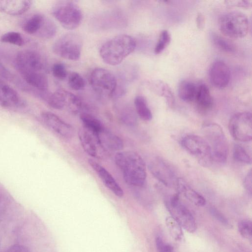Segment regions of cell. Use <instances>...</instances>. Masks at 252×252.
<instances>
[{
  "mask_svg": "<svg viewBox=\"0 0 252 252\" xmlns=\"http://www.w3.org/2000/svg\"><path fill=\"white\" fill-rule=\"evenodd\" d=\"M205 17L201 13H199L196 19V25L198 29H202L204 28L205 25Z\"/></svg>",
  "mask_w": 252,
  "mask_h": 252,
  "instance_id": "cell-45",
  "label": "cell"
},
{
  "mask_svg": "<svg viewBox=\"0 0 252 252\" xmlns=\"http://www.w3.org/2000/svg\"><path fill=\"white\" fill-rule=\"evenodd\" d=\"M97 134L101 144L106 150L118 151L123 148L124 144L122 139L104 128Z\"/></svg>",
  "mask_w": 252,
  "mask_h": 252,
  "instance_id": "cell-21",
  "label": "cell"
},
{
  "mask_svg": "<svg viewBox=\"0 0 252 252\" xmlns=\"http://www.w3.org/2000/svg\"><path fill=\"white\" fill-rule=\"evenodd\" d=\"M52 13L54 17L65 29L73 30L80 24L82 13L75 2L69 0H61L53 5Z\"/></svg>",
  "mask_w": 252,
  "mask_h": 252,
  "instance_id": "cell-5",
  "label": "cell"
},
{
  "mask_svg": "<svg viewBox=\"0 0 252 252\" xmlns=\"http://www.w3.org/2000/svg\"><path fill=\"white\" fill-rule=\"evenodd\" d=\"M115 161L128 184L136 187L143 185L147 176L146 168L138 154L133 151L120 152L115 155Z\"/></svg>",
  "mask_w": 252,
  "mask_h": 252,
  "instance_id": "cell-1",
  "label": "cell"
},
{
  "mask_svg": "<svg viewBox=\"0 0 252 252\" xmlns=\"http://www.w3.org/2000/svg\"><path fill=\"white\" fill-rule=\"evenodd\" d=\"M135 39L128 35L115 36L105 42L99 50L103 61L111 65L120 64L135 49Z\"/></svg>",
  "mask_w": 252,
  "mask_h": 252,
  "instance_id": "cell-2",
  "label": "cell"
},
{
  "mask_svg": "<svg viewBox=\"0 0 252 252\" xmlns=\"http://www.w3.org/2000/svg\"><path fill=\"white\" fill-rule=\"evenodd\" d=\"M24 105V100L13 88L4 82L0 84V107L8 109H16Z\"/></svg>",
  "mask_w": 252,
  "mask_h": 252,
  "instance_id": "cell-17",
  "label": "cell"
},
{
  "mask_svg": "<svg viewBox=\"0 0 252 252\" xmlns=\"http://www.w3.org/2000/svg\"><path fill=\"white\" fill-rule=\"evenodd\" d=\"M136 112L144 121H149L152 119V114L149 109L146 98L142 95H137L134 101Z\"/></svg>",
  "mask_w": 252,
  "mask_h": 252,
  "instance_id": "cell-26",
  "label": "cell"
},
{
  "mask_svg": "<svg viewBox=\"0 0 252 252\" xmlns=\"http://www.w3.org/2000/svg\"><path fill=\"white\" fill-rule=\"evenodd\" d=\"M152 175L162 184L167 187L176 185L177 178L170 166L159 158L153 159L149 165Z\"/></svg>",
  "mask_w": 252,
  "mask_h": 252,
  "instance_id": "cell-15",
  "label": "cell"
},
{
  "mask_svg": "<svg viewBox=\"0 0 252 252\" xmlns=\"http://www.w3.org/2000/svg\"><path fill=\"white\" fill-rule=\"evenodd\" d=\"M119 117L122 122L128 126H133L137 122L135 111L129 106H123L119 111Z\"/></svg>",
  "mask_w": 252,
  "mask_h": 252,
  "instance_id": "cell-29",
  "label": "cell"
},
{
  "mask_svg": "<svg viewBox=\"0 0 252 252\" xmlns=\"http://www.w3.org/2000/svg\"><path fill=\"white\" fill-rule=\"evenodd\" d=\"M89 164L97 173L103 184L116 196L121 197L124 191L112 175L101 165L93 159L88 160Z\"/></svg>",
  "mask_w": 252,
  "mask_h": 252,
  "instance_id": "cell-18",
  "label": "cell"
},
{
  "mask_svg": "<svg viewBox=\"0 0 252 252\" xmlns=\"http://www.w3.org/2000/svg\"><path fill=\"white\" fill-rule=\"evenodd\" d=\"M233 158L237 161L245 164H251L252 159L245 149L241 145H235L233 152Z\"/></svg>",
  "mask_w": 252,
  "mask_h": 252,
  "instance_id": "cell-33",
  "label": "cell"
},
{
  "mask_svg": "<svg viewBox=\"0 0 252 252\" xmlns=\"http://www.w3.org/2000/svg\"><path fill=\"white\" fill-rule=\"evenodd\" d=\"M53 76L59 79L63 80L67 76V70L63 63H56L52 67Z\"/></svg>",
  "mask_w": 252,
  "mask_h": 252,
  "instance_id": "cell-38",
  "label": "cell"
},
{
  "mask_svg": "<svg viewBox=\"0 0 252 252\" xmlns=\"http://www.w3.org/2000/svg\"><path fill=\"white\" fill-rule=\"evenodd\" d=\"M167 206L171 216L178 221L182 228L190 233L195 231L196 223L193 216L177 195L169 199Z\"/></svg>",
  "mask_w": 252,
  "mask_h": 252,
  "instance_id": "cell-12",
  "label": "cell"
},
{
  "mask_svg": "<svg viewBox=\"0 0 252 252\" xmlns=\"http://www.w3.org/2000/svg\"><path fill=\"white\" fill-rule=\"evenodd\" d=\"M226 4L231 6L249 7L252 5V1L250 0H227Z\"/></svg>",
  "mask_w": 252,
  "mask_h": 252,
  "instance_id": "cell-40",
  "label": "cell"
},
{
  "mask_svg": "<svg viewBox=\"0 0 252 252\" xmlns=\"http://www.w3.org/2000/svg\"><path fill=\"white\" fill-rule=\"evenodd\" d=\"M14 63L21 75L30 72L45 73L47 68L46 62L42 56L32 50H25L18 53Z\"/></svg>",
  "mask_w": 252,
  "mask_h": 252,
  "instance_id": "cell-8",
  "label": "cell"
},
{
  "mask_svg": "<svg viewBox=\"0 0 252 252\" xmlns=\"http://www.w3.org/2000/svg\"><path fill=\"white\" fill-rule=\"evenodd\" d=\"M45 100L49 106L54 109H66L73 114L78 113L83 108V103L79 97L62 89L49 94Z\"/></svg>",
  "mask_w": 252,
  "mask_h": 252,
  "instance_id": "cell-11",
  "label": "cell"
},
{
  "mask_svg": "<svg viewBox=\"0 0 252 252\" xmlns=\"http://www.w3.org/2000/svg\"><path fill=\"white\" fill-rule=\"evenodd\" d=\"M0 40L1 42L18 46L24 44V39L21 33L16 32H9L2 34Z\"/></svg>",
  "mask_w": 252,
  "mask_h": 252,
  "instance_id": "cell-32",
  "label": "cell"
},
{
  "mask_svg": "<svg viewBox=\"0 0 252 252\" xmlns=\"http://www.w3.org/2000/svg\"><path fill=\"white\" fill-rule=\"evenodd\" d=\"M211 214L215 218H216L219 221L225 225L228 226L229 225L226 219L220 212H218L216 210L212 209L211 211Z\"/></svg>",
  "mask_w": 252,
  "mask_h": 252,
  "instance_id": "cell-43",
  "label": "cell"
},
{
  "mask_svg": "<svg viewBox=\"0 0 252 252\" xmlns=\"http://www.w3.org/2000/svg\"><path fill=\"white\" fill-rule=\"evenodd\" d=\"M43 122L53 132L64 138H72L74 134L73 127L56 114L48 111L41 114Z\"/></svg>",
  "mask_w": 252,
  "mask_h": 252,
  "instance_id": "cell-14",
  "label": "cell"
},
{
  "mask_svg": "<svg viewBox=\"0 0 252 252\" xmlns=\"http://www.w3.org/2000/svg\"><path fill=\"white\" fill-rule=\"evenodd\" d=\"M0 77L5 80L13 81L14 76L12 73L0 62Z\"/></svg>",
  "mask_w": 252,
  "mask_h": 252,
  "instance_id": "cell-41",
  "label": "cell"
},
{
  "mask_svg": "<svg viewBox=\"0 0 252 252\" xmlns=\"http://www.w3.org/2000/svg\"><path fill=\"white\" fill-rule=\"evenodd\" d=\"M3 81L0 78V84L3 83Z\"/></svg>",
  "mask_w": 252,
  "mask_h": 252,
  "instance_id": "cell-46",
  "label": "cell"
},
{
  "mask_svg": "<svg viewBox=\"0 0 252 252\" xmlns=\"http://www.w3.org/2000/svg\"><path fill=\"white\" fill-rule=\"evenodd\" d=\"M197 91V87L192 82L184 80L178 87V95L184 101L190 102L194 101Z\"/></svg>",
  "mask_w": 252,
  "mask_h": 252,
  "instance_id": "cell-24",
  "label": "cell"
},
{
  "mask_svg": "<svg viewBox=\"0 0 252 252\" xmlns=\"http://www.w3.org/2000/svg\"><path fill=\"white\" fill-rule=\"evenodd\" d=\"M3 252H31V251L29 248L25 245L15 244L8 247Z\"/></svg>",
  "mask_w": 252,
  "mask_h": 252,
  "instance_id": "cell-42",
  "label": "cell"
},
{
  "mask_svg": "<svg viewBox=\"0 0 252 252\" xmlns=\"http://www.w3.org/2000/svg\"><path fill=\"white\" fill-rule=\"evenodd\" d=\"M209 77L212 84L215 87L220 89L225 87L230 79L229 66L222 61H216L210 67Z\"/></svg>",
  "mask_w": 252,
  "mask_h": 252,
  "instance_id": "cell-16",
  "label": "cell"
},
{
  "mask_svg": "<svg viewBox=\"0 0 252 252\" xmlns=\"http://www.w3.org/2000/svg\"><path fill=\"white\" fill-rule=\"evenodd\" d=\"M238 230L244 238L250 240L252 239V222L248 220H243L238 223Z\"/></svg>",
  "mask_w": 252,
  "mask_h": 252,
  "instance_id": "cell-36",
  "label": "cell"
},
{
  "mask_svg": "<svg viewBox=\"0 0 252 252\" xmlns=\"http://www.w3.org/2000/svg\"><path fill=\"white\" fill-rule=\"evenodd\" d=\"M90 82L93 89L98 94L105 97H113L117 88L115 76L102 68H96L93 70Z\"/></svg>",
  "mask_w": 252,
  "mask_h": 252,
  "instance_id": "cell-9",
  "label": "cell"
},
{
  "mask_svg": "<svg viewBox=\"0 0 252 252\" xmlns=\"http://www.w3.org/2000/svg\"><path fill=\"white\" fill-rule=\"evenodd\" d=\"M228 128L231 135L236 140L246 142L252 139V116L250 112H242L230 119Z\"/></svg>",
  "mask_w": 252,
  "mask_h": 252,
  "instance_id": "cell-10",
  "label": "cell"
},
{
  "mask_svg": "<svg viewBox=\"0 0 252 252\" xmlns=\"http://www.w3.org/2000/svg\"><path fill=\"white\" fill-rule=\"evenodd\" d=\"M205 139L211 150L213 160L224 163L228 154V144L221 126L214 123H208L202 127Z\"/></svg>",
  "mask_w": 252,
  "mask_h": 252,
  "instance_id": "cell-3",
  "label": "cell"
},
{
  "mask_svg": "<svg viewBox=\"0 0 252 252\" xmlns=\"http://www.w3.org/2000/svg\"><path fill=\"white\" fill-rule=\"evenodd\" d=\"M155 86L157 91L160 94L169 100V101L173 100L172 92L170 87L166 83L161 81H157L155 83Z\"/></svg>",
  "mask_w": 252,
  "mask_h": 252,
  "instance_id": "cell-37",
  "label": "cell"
},
{
  "mask_svg": "<svg viewBox=\"0 0 252 252\" xmlns=\"http://www.w3.org/2000/svg\"><path fill=\"white\" fill-rule=\"evenodd\" d=\"M80 118L83 127L97 134L104 128L101 122L90 114L82 113L80 114Z\"/></svg>",
  "mask_w": 252,
  "mask_h": 252,
  "instance_id": "cell-27",
  "label": "cell"
},
{
  "mask_svg": "<svg viewBox=\"0 0 252 252\" xmlns=\"http://www.w3.org/2000/svg\"><path fill=\"white\" fill-rule=\"evenodd\" d=\"M166 226L171 236L176 240H181L183 236L182 227L172 216L168 217L165 220Z\"/></svg>",
  "mask_w": 252,
  "mask_h": 252,
  "instance_id": "cell-30",
  "label": "cell"
},
{
  "mask_svg": "<svg viewBox=\"0 0 252 252\" xmlns=\"http://www.w3.org/2000/svg\"><path fill=\"white\" fill-rule=\"evenodd\" d=\"M219 27L224 35L232 38L246 36L249 29L247 15L240 11H230L222 14L219 19Z\"/></svg>",
  "mask_w": 252,
  "mask_h": 252,
  "instance_id": "cell-4",
  "label": "cell"
},
{
  "mask_svg": "<svg viewBox=\"0 0 252 252\" xmlns=\"http://www.w3.org/2000/svg\"><path fill=\"white\" fill-rule=\"evenodd\" d=\"M44 16L35 14L29 17L23 24V31L29 34L36 36L41 27Z\"/></svg>",
  "mask_w": 252,
  "mask_h": 252,
  "instance_id": "cell-25",
  "label": "cell"
},
{
  "mask_svg": "<svg viewBox=\"0 0 252 252\" xmlns=\"http://www.w3.org/2000/svg\"><path fill=\"white\" fill-rule=\"evenodd\" d=\"M25 82L41 93H46L48 81L44 72H30L21 75Z\"/></svg>",
  "mask_w": 252,
  "mask_h": 252,
  "instance_id": "cell-22",
  "label": "cell"
},
{
  "mask_svg": "<svg viewBox=\"0 0 252 252\" xmlns=\"http://www.w3.org/2000/svg\"><path fill=\"white\" fill-rule=\"evenodd\" d=\"M82 40L77 33H67L59 38L53 46V52L58 56L71 61L80 58Z\"/></svg>",
  "mask_w": 252,
  "mask_h": 252,
  "instance_id": "cell-6",
  "label": "cell"
},
{
  "mask_svg": "<svg viewBox=\"0 0 252 252\" xmlns=\"http://www.w3.org/2000/svg\"><path fill=\"white\" fill-rule=\"evenodd\" d=\"M181 144L202 165L209 166L213 160L210 147L204 138L195 134H189L183 138Z\"/></svg>",
  "mask_w": 252,
  "mask_h": 252,
  "instance_id": "cell-7",
  "label": "cell"
},
{
  "mask_svg": "<svg viewBox=\"0 0 252 252\" xmlns=\"http://www.w3.org/2000/svg\"><path fill=\"white\" fill-rule=\"evenodd\" d=\"M170 40L171 35L169 32L166 30L161 31L155 48V53L157 54L160 53L169 44Z\"/></svg>",
  "mask_w": 252,
  "mask_h": 252,
  "instance_id": "cell-35",
  "label": "cell"
},
{
  "mask_svg": "<svg viewBox=\"0 0 252 252\" xmlns=\"http://www.w3.org/2000/svg\"><path fill=\"white\" fill-rule=\"evenodd\" d=\"M32 5L29 0H0V11L10 15H21L28 11Z\"/></svg>",
  "mask_w": 252,
  "mask_h": 252,
  "instance_id": "cell-19",
  "label": "cell"
},
{
  "mask_svg": "<svg viewBox=\"0 0 252 252\" xmlns=\"http://www.w3.org/2000/svg\"><path fill=\"white\" fill-rule=\"evenodd\" d=\"M156 244L158 252H173L171 246L165 243L160 237L156 238Z\"/></svg>",
  "mask_w": 252,
  "mask_h": 252,
  "instance_id": "cell-39",
  "label": "cell"
},
{
  "mask_svg": "<svg viewBox=\"0 0 252 252\" xmlns=\"http://www.w3.org/2000/svg\"><path fill=\"white\" fill-rule=\"evenodd\" d=\"M78 137L83 149L88 155L96 158L105 157L106 150L101 144L96 133L83 126L79 130Z\"/></svg>",
  "mask_w": 252,
  "mask_h": 252,
  "instance_id": "cell-13",
  "label": "cell"
},
{
  "mask_svg": "<svg viewBox=\"0 0 252 252\" xmlns=\"http://www.w3.org/2000/svg\"><path fill=\"white\" fill-rule=\"evenodd\" d=\"M194 101L198 107L202 110H209L212 107L213 98L207 85L201 84L197 87Z\"/></svg>",
  "mask_w": 252,
  "mask_h": 252,
  "instance_id": "cell-23",
  "label": "cell"
},
{
  "mask_svg": "<svg viewBox=\"0 0 252 252\" xmlns=\"http://www.w3.org/2000/svg\"><path fill=\"white\" fill-rule=\"evenodd\" d=\"M252 172L250 171L247 176H246L244 182V185L245 189L250 193H252Z\"/></svg>",
  "mask_w": 252,
  "mask_h": 252,
  "instance_id": "cell-44",
  "label": "cell"
},
{
  "mask_svg": "<svg viewBox=\"0 0 252 252\" xmlns=\"http://www.w3.org/2000/svg\"><path fill=\"white\" fill-rule=\"evenodd\" d=\"M176 186L179 192L195 206H203L206 204L205 199L183 179L177 178Z\"/></svg>",
  "mask_w": 252,
  "mask_h": 252,
  "instance_id": "cell-20",
  "label": "cell"
},
{
  "mask_svg": "<svg viewBox=\"0 0 252 252\" xmlns=\"http://www.w3.org/2000/svg\"><path fill=\"white\" fill-rule=\"evenodd\" d=\"M57 32V27L55 23L49 18L44 16L40 29L36 36L43 39H50Z\"/></svg>",
  "mask_w": 252,
  "mask_h": 252,
  "instance_id": "cell-28",
  "label": "cell"
},
{
  "mask_svg": "<svg viewBox=\"0 0 252 252\" xmlns=\"http://www.w3.org/2000/svg\"><path fill=\"white\" fill-rule=\"evenodd\" d=\"M212 38L214 44L220 50L227 53L235 51V47L232 43L221 35L213 33Z\"/></svg>",
  "mask_w": 252,
  "mask_h": 252,
  "instance_id": "cell-31",
  "label": "cell"
},
{
  "mask_svg": "<svg viewBox=\"0 0 252 252\" xmlns=\"http://www.w3.org/2000/svg\"><path fill=\"white\" fill-rule=\"evenodd\" d=\"M69 87L75 91L83 89L85 86V81L82 76L79 73L73 72L70 74L68 79Z\"/></svg>",
  "mask_w": 252,
  "mask_h": 252,
  "instance_id": "cell-34",
  "label": "cell"
}]
</instances>
